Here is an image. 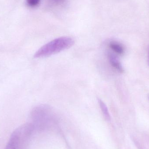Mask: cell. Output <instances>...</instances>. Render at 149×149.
Returning <instances> with one entry per match:
<instances>
[{"label": "cell", "instance_id": "4", "mask_svg": "<svg viewBox=\"0 0 149 149\" xmlns=\"http://www.w3.org/2000/svg\"><path fill=\"white\" fill-rule=\"evenodd\" d=\"M108 58L111 66L120 73H123L124 72L123 67L122 65L118 58L113 53L109 52L108 54Z\"/></svg>", "mask_w": 149, "mask_h": 149}, {"label": "cell", "instance_id": "2", "mask_svg": "<svg viewBox=\"0 0 149 149\" xmlns=\"http://www.w3.org/2000/svg\"><path fill=\"white\" fill-rule=\"evenodd\" d=\"M35 129L31 123L21 125L11 134L4 149H23Z\"/></svg>", "mask_w": 149, "mask_h": 149}, {"label": "cell", "instance_id": "10", "mask_svg": "<svg viewBox=\"0 0 149 149\" xmlns=\"http://www.w3.org/2000/svg\"></svg>", "mask_w": 149, "mask_h": 149}, {"label": "cell", "instance_id": "8", "mask_svg": "<svg viewBox=\"0 0 149 149\" xmlns=\"http://www.w3.org/2000/svg\"><path fill=\"white\" fill-rule=\"evenodd\" d=\"M51 2L56 5L63 4L66 0H49Z\"/></svg>", "mask_w": 149, "mask_h": 149}, {"label": "cell", "instance_id": "5", "mask_svg": "<svg viewBox=\"0 0 149 149\" xmlns=\"http://www.w3.org/2000/svg\"><path fill=\"white\" fill-rule=\"evenodd\" d=\"M109 46L114 52L119 55H122L124 52V48L120 43L116 41H111L109 43Z\"/></svg>", "mask_w": 149, "mask_h": 149}, {"label": "cell", "instance_id": "1", "mask_svg": "<svg viewBox=\"0 0 149 149\" xmlns=\"http://www.w3.org/2000/svg\"><path fill=\"white\" fill-rule=\"evenodd\" d=\"M74 41L69 37L56 38L41 47L34 55L36 58L46 57L59 53L71 47Z\"/></svg>", "mask_w": 149, "mask_h": 149}, {"label": "cell", "instance_id": "6", "mask_svg": "<svg viewBox=\"0 0 149 149\" xmlns=\"http://www.w3.org/2000/svg\"><path fill=\"white\" fill-rule=\"evenodd\" d=\"M98 103L100 105V108L101 110L103 113L106 119L108 120H110V114H109V112L108 109L105 103L102 101V100L100 99H98Z\"/></svg>", "mask_w": 149, "mask_h": 149}, {"label": "cell", "instance_id": "7", "mask_svg": "<svg viewBox=\"0 0 149 149\" xmlns=\"http://www.w3.org/2000/svg\"><path fill=\"white\" fill-rule=\"evenodd\" d=\"M27 3L31 7H36L37 6L40 2V0H26Z\"/></svg>", "mask_w": 149, "mask_h": 149}, {"label": "cell", "instance_id": "9", "mask_svg": "<svg viewBox=\"0 0 149 149\" xmlns=\"http://www.w3.org/2000/svg\"><path fill=\"white\" fill-rule=\"evenodd\" d=\"M148 62H149V46L148 47Z\"/></svg>", "mask_w": 149, "mask_h": 149}, {"label": "cell", "instance_id": "3", "mask_svg": "<svg viewBox=\"0 0 149 149\" xmlns=\"http://www.w3.org/2000/svg\"><path fill=\"white\" fill-rule=\"evenodd\" d=\"M50 107L42 105L34 108L31 112V116L32 124L35 129L42 128L45 126L53 118V114Z\"/></svg>", "mask_w": 149, "mask_h": 149}]
</instances>
